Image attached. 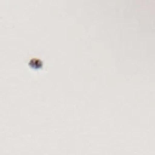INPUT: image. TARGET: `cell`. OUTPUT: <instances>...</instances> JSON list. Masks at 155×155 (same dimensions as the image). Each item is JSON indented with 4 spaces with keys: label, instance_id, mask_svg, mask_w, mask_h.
<instances>
[{
    "label": "cell",
    "instance_id": "cell-1",
    "mask_svg": "<svg viewBox=\"0 0 155 155\" xmlns=\"http://www.w3.org/2000/svg\"><path fill=\"white\" fill-rule=\"evenodd\" d=\"M29 66L32 68L38 69L41 68L42 65V61L39 59L33 58L31 59L28 63Z\"/></svg>",
    "mask_w": 155,
    "mask_h": 155
}]
</instances>
